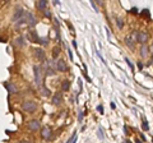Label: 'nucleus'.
<instances>
[{
	"label": "nucleus",
	"instance_id": "1",
	"mask_svg": "<svg viewBox=\"0 0 153 143\" xmlns=\"http://www.w3.org/2000/svg\"><path fill=\"white\" fill-rule=\"evenodd\" d=\"M33 72H35V83H36V87L40 89L42 86H44V82H42V70L38 65L33 66Z\"/></svg>",
	"mask_w": 153,
	"mask_h": 143
},
{
	"label": "nucleus",
	"instance_id": "2",
	"mask_svg": "<svg viewBox=\"0 0 153 143\" xmlns=\"http://www.w3.org/2000/svg\"><path fill=\"white\" fill-rule=\"evenodd\" d=\"M22 109L27 112H35L36 109H37V104L35 101H31V100H28V101H25L22 104Z\"/></svg>",
	"mask_w": 153,
	"mask_h": 143
},
{
	"label": "nucleus",
	"instance_id": "3",
	"mask_svg": "<svg viewBox=\"0 0 153 143\" xmlns=\"http://www.w3.org/2000/svg\"><path fill=\"white\" fill-rule=\"evenodd\" d=\"M33 56H35L38 61H47L45 51L42 50L41 47H36V49H33Z\"/></svg>",
	"mask_w": 153,
	"mask_h": 143
},
{
	"label": "nucleus",
	"instance_id": "4",
	"mask_svg": "<svg viewBox=\"0 0 153 143\" xmlns=\"http://www.w3.org/2000/svg\"><path fill=\"white\" fill-rule=\"evenodd\" d=\"M137 33L138 32H134L131 36H126L125 37V45L129 47V49H134V46H135V42H137Z\"/></svg>",
	"mask_w": 153,
	"mask_h": 143
},
{
	"label": "nucleus",
	"instance_id": "5",
	"mask_svg": "<svg viewBox=\"0 0 153 143\" xmlns=\"http://www.w3.org/2000/svg\"><path fill=\"white\" fill-rule=\"evenodd\" d=\"M148 40H149V35H148L147 32L140 31V32H138V33H137V42H139L140 45L147 44Z\"/></svg>",
	"mask_w": 153,
	"mask_h": 143
},
{
	"label": "nucleus",
	"instance_id": "6",
	"mask_svg": "<svg viewBox=\"0 0 153 143\" xmlns=\"http://www.w3.org/2000/svg\"><path fill=\"white\" fill-rule=\"evenodd\" d=\"M51 136H52V130H51L50 127H44L41 129V138L44 141H50Z\"/></svg>",
	"mask_w": 153,
	"mask_h": 143
},
{
	"label": "nucleus",
	"instance_id": "7",
	"mask_svg": "<svg viewBox=\"0 0 153 143\" xmlns=\"http://www.w3.org/2000/svg\"><path fill=\"white\" fill-rule=\"evenodd\" d=\"M56 70L60 72V73H66L68 66H66V61L64 59H57V61H56Z\"/></svg>",
	"mask_w": 153,
	"mask_h": 143
},
{
	"label": "nucleus",
	"instance_id": "8",
	"mask_svg": "<svg viewBox=\"0 0 153 143\" xmlns=\"http://www.w3.org/2000/svg\"><path fill=\"white\" fill-rule=\"evenodd\" d=\"M25 16H26L25 9L21 8V7H18V8L16 9V12H14V14H13V21H14V22H17L18 19H21V18H23Z\"/></svg>",
	"mask_w": 153,
	"mask_h": 143
},
{
	"label": "nucleus",
	"instance_id": "9",
	"mask_svg": "<svg viewBox=\"0 0 153 143\" xmlns=\"http://www.w3.org/2000/svg\"><path fill=\"white\" fill-rule=\"evenodd\" d=\"M31 37H32L33 42H38V44H42V45H47V44H49V40H47V39H40V37L37 36V33H35V31L31 32Z\"/></svg>",
	"mask_w": 153,
	"mask_h": 143
},
{
	"label": "nucleus",
	"instance_id": "10",
	"mask_svg": "<svg viewBox=\"0 0 153 143\" xmlns=\"http://www.w3.org/2000/svg\"><path fill=\"white\" fill-rule=\"evenodd\" d=\"M61 101H63V96H61L60 92H56L54 96L51 97V104L55 105V106H59V105L61 104Z\"/></svg>",
	"mask_w": 153,
	"mask_h": 143
},
{
	"label": "nucleus",
	"instance_id": "11",
	"mask_svg": "<svg viewBox=\"0 0 153 143\" xmlns=\"http://www.w3.org/2000/svg\"><path fill=\"white\" fill-rule=\"evenodd\" d=\"M28 129L32 130V132H36L40 129V121L36 120V119H33V120H31L30 123H28Z\"/></svg>",
	"mask_w": 153,
	"mask_h": 143
},
{
	"label": "nucleus",
	"instance_id": "12",
	"mask_svg": "<svg viewBox=\"0 0 153 143\" xmlns=\"http://www.w3.org/2000/svg\"><path fill=\"white\" fill-rule=\"evenodd\" d=\"M149 52H151V47L148 46L147 44H143L142 47H140V56L142 58H148Z\"/></svg>",
	"mask_w": 153,
	"mask_h": 143
},
{
	"label": "nucleus",
	"instance_id": "13",
	"mask_svg": "<svg viewBox=\"0 0 153 143\" xmlns=\"http://www.w3.org/2000/svg\"><path fill=\"white\" fill-rule=\"evenodd\" d=\"M26 18H27V23H28V26H31V27L36 26L37 21H36V18H35V16H33L32 13H26Z\"/></svg>",
	"mask_w": 153,
	"mask_h": 143
},
{
	"label": "nucleus",
	"instance_id": "14",
	"mask_svg": "<svg viewBox=\"0 0 153 143\" xmlns=\"http://www.w3.org/2000/svg\"><path fill=\"white\" fill-rule=\"evenodd\" d=\"M47 4H49V1L47 0H37V4H36V7L38 10H41V12H44L46 10V8H47Z\"/></svg>",
	"mask_w": 153,
	"mask_h": 143
},
{
	"label": "nucleus",
	"instance_id": "15",
	"mask_svg": "<svg viewBox=\"0 0 153 143\" xmlns=\"http://www.w3.org/2000/svg\"><path fill=\"white\" fill-rule=\"evenodd\" d=\"M4 87H7L8 92L10 93V95H13V93H17V87H16V86H14V84H12V83L4 82Z\"/></svg>",
	"mask_w": 153,
	"mask_h": 143
},
{
	"label": "nucleus",
	"instance_id": "16",
	"mask_svg": "<svg viewBox=\"0 0 153 143\" xmlns=\"http://www.w3.org/2000/svg\"><path fill=\"white\" fill-rule=\"evenodd\" d=\"M69 88H70V80L64 79L63 82H61V89H63L64 92H68Z\"/></svg>",
	"mask_w": 153,
	"mask_h": 143
},
{
	"label": "nucleus",
	"instance_id": "17",
	"mask_svg": "<svg viewBox=\"0 0 153 143\" xmlns=\"http://www.w3.org/2000/svg\"><path fill=\"white\" fill-rule=\"evenodd\" d=\"M45 74H46V77H50V75H54V74H55V69H54V68H51V66L49 65V63H46Z\"/></svg>",
	"mask_w": 153,
	"mask_h": 143
},
{
	"label": "nucleus",
	"instance_id": "18",
	"mask_svg": "<svg viewBox=\"0 0 153 143\" xmlns=\"http://www.w3.org/2000/svg\"><path fill=\"white\" fill-rule=\"evenodd\" d=\"M40 91H41V93H42V96H45V97H50V96H51L50 89H49V88H46L45 86H42V87L40 88Z\"/></svg>",
	"mask_w": 153,
	"mask_h": 143
},
{
	"label": "nucleus",
	"instance_id": "19",
	"mask_svg": "<svg viewBox=\"0 0 153 143\" xmlns=\"http://www.w3.org/2000/svg\"><path fill=\"white\" fill-rule=\"evenodd\" d=\"M14 23H16V27H17V28H19V27H22L23 25H28V23H27V18H26V17H23V18H21V19H18L17 22H14Z\"/></svg>",
	"mask_w": 153,
	"mask_h": 143
},
{
	"label": "nucleus",
	"instance_id": "20",
	"mask_svg": "<svg viewBox=\"0 0 153 143\" xmlns=\"http://www.w3.org/2000/svg\"><path fill=\"white\" fill-rule=\"evenodd\" d=\"M60 56V47H54L52 49V59L56 60Z\"/></svg>",
	"mask_w": 153,
	"mask_h": 143
},
{
	"label": "nucleus",
	"instance_id": "21",
	"mask_svg": "<svg viewBox=\"0 0 153 143\" xmlns=\"http://www.w3.org/2000/svg\"><path fill=\"white\" fill-rule=\"evenodd\" d=\"M76 138H78V137H76V132H74V133H73V136H71V138H69V139H68V143H73V142H75V141H76Z\"/></svg>",
	"mask_w": 153,
	"mask_h": 143
},
{
	"label": "nucleus",
	"instance_id": "22",
	"mask_svg": "<svg viewBox=\"0 0 153 143\" xmlns=\"http://www.w3.org/2000/svg\"><path fill=\"white\" fill-rule=\"evenodd\" d=\"M16 45H18V46H23V37H18V39L16 40Z\"/></svg>",
	"mask_w": 153,
	"mask_h": 143
},
{
	"label": "nucleus",
	"instance_id": "23",
	"mask_svg": "<svg viewBox=\"0 0 153 143\" xmlns=\"http://www.w3.org/2000/svg\"><path fill=\"white\" fill-rule=\"evenodd\" d=\"M116 26H117L119 30H121V28L124 27V23H123V21H121V19H116Z\"/></svg>",
	"mask_w": 153,
	"mask_h": 143
},
{
	"label": "nucleus",
	"instance_id": "24",
	"mask_svg": "<svg viewBox=\"0 0 153 143\" xmlns=\"http://www.w3.org/2000/svg\"><path fill=\"white\" fill-rule=\"evenodd\" d=\"M148 128H149V125H148V123L144 120V121H143V129H144V130H148Z\"/></svg>",
	"mask_w": 153,
	"mask_h": 143
},
{
	"label": "nucleus",
	"instance_id": "25",
	"mask_svg": "<svg viewBox=\"0 0 153 143\" xmlns=\"http://www.w3.org/2000/svg\"><path fill=\"white\" fill-rule=\"evenodd\" d=\"M44 13H45V16H46L47 18H51V13H50V10H47V9H46V10H44Z\"/></svg>",
	"mask_w": 153,
	"mask_h": 143
},
{
	"label": "nucleus",
	"instance_id": "26",
	"mask_svg": "<svg viewBox=\"0 0 153 143\" xmlns=\"http://www.w3.org/2000/svg\"><path fill=\"white\" fill-rule=\"evenodd\" d=\"M125 61H126V63H128V65H129V66H130V68L133 69V65H131V63H130V60H129V59L126 58V59H125Z\"/></svg>",
	"mask_w": 153,
	"mask_h": 143
},
{
	"label": "nucleus",
	"instance_id": "27",
	"mask_svg": "<svg viewBox=\"0 0 153 143\" xmlns=\"http://www.w3.org/2000/svg\"><path fill=\"white\" fill-rule=\"evenodd\" d=\"M97 109H98V111H100V112H101V114H103V107L101 106V105H100V106H98Z\"/></svg>",
	"mask_w": 153,
	"mask_h": 143
},
{
	"label": "nucleus",
	"instance_id": "28",
	"mask_svg": "<svg viewBox=\"0 0 153 143\" xmlns=\"http://www.w3.org/2000/svg\"><path fill=\"white\" fill-rule=\"evenodd\" d=\"M82 118H83V112H80L79 114V120H82Z\"/></svg>",
	"mask_w": 153,
	"mask_h": 143
},
{
	"label": "nucleus",
	"instance_id": "29",
	"mask_svg": "<svg viewBox=\"0 0 153 143\" xmlns=\"http://www.w3.org/2000/svg\"><path fill=\"white\" fill-rule=\"evenodd\" d=\"M1 1H3V3H9L10 0H1Z\"/></svg>",
	"mask_w": 153,
	"mask_h": 143
},
{
	"label": "nucleus",
	"instance_id": "30",
	"mask_svg": "<svg viewBox=\"0 0 153 143\" xmlns=\"http://www.w3.org/2000/svg\"><path fill=\"white\" fill-rule=\"evenodd\" d=\"M151 50H152V52H153V46H152V47H151Z\"/></svg>",
	"mask_w": 153,
	"mask_h": 143
}]
</instances>
